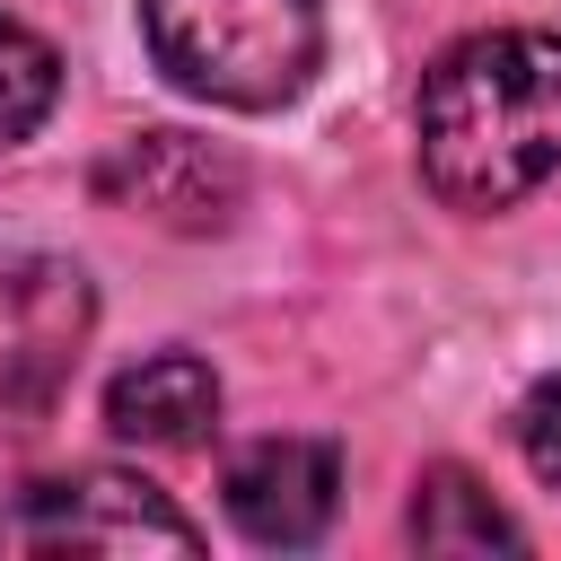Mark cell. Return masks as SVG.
I'll use <instances>...</instances> for the list:
<instances>
[{
	"label": "cell",
	"mask_w": 561,
	"mask_h": 561,
	"mask_svg": "<svg viewBox=\"0 0 561 561\" xmlns=\"http://www.w3.org/2000/svg\"><path fill=\"white\" fill-rule=\"evenodd\" d=\"M53 96H61V61H53V44H44L35 26L0 18V149H18V140L53 114Z\"/></svg>",
	"instance_id": "9"
},
{
	"label": "cell",
	"mask_w": 561,
	"mask_h": 561,
	"mask_svg": "<svg viewBox=\"0 0 561 561\" xmlns=\"http://www.w3.org/2000/svg\"><path fill=\"white\" fill-rule=\"evenodd\" d=\"M219 421V377L193 351H158L105 386V430L131 447H202Z\"/></svg>",
	"instance_id": "7"
},
{
	"label": "cell",
	"mask_w": 561,
	"mask_h": 561,
	"mask_svg": "<svg viewBox=\"0 0 561 561\" xmlns=\"http://www.w3.org/2000/svg\"><path fill=\"white\" fill-rule=\"evenodd\" d=\"M96 324V289L79 263L61 254H0V465L26 456L88 351Z\"/></svg>",
	"instance_id": "3"
},
{
	"label": "cell",
	"mask_w": 561,
	"mask_h": 561,
	"mask_svg": "<svg viewBox=\"0 0 561 561\" xmlns=\"http://www.w3.org/2000/svg\"><path fill=\"white\" fill-rule=\"evenodd\" d=\"M517 447H526V465L561 491V377H543V386L517 403Z\"/></svg>",
	"instance_id": "10"
},
{
	"label": "cell",
	"mask_w": 561,
	"mask_h": 561,
	"mask_svg": "<svg viewBox=\"0 0 561 561\" xmlns=\"http://www.w3.org/2000/svg\"><path fill=\"white\" fill-rule=\"evenodd\" d=\"M342 508V456L324 438H254L228 465V517L263 552H298Z\"/></svg>",
	"instance_id": "6"
},
{
	"label": "cell",
	"mask_w": 561,
	"mask_h": 561,
	"mask_svg": "<svg viewBox=\"0 0 561 561\" xmlns=\"http://www.w3.org/2000/svg\"><path fill=\"white\" fill-rule=\"evenodd\" d=\"M96 193H105L114 210L158 219V228L210 237V228H228L245 175H237L228 149H210V140H193V131H140V140H123V149L96 167Z\"/></svg>",
	"instance_id": "5"
},
{
	"label": "cell",
	"mask_w": 561,
	"mask_h": 561,
	"mask_svg": "<svg viewBox=\"0 0 561 561\" xmlns=\"http://www.w3.org/2000/svg\"><path fill=\"white\" fill-rule=\"evenodd\" d=\"M421 175L447 210H508L561 175V35L491 26L421 79Z\"/></svg>",
	"instance_id": "1"
},
{
	"label": "cell",
	"mask_w": 561,
	"mask_h": 561,
	"mask_svg": "<svg viewBox=\"0 0 561 561\" xmlns=\"http://www.w3.org/2000/svg\"><path fill=\"white\" fill-rule=\"evenodd\" d=\"M412 543L421 552H517L526 526L465 473V465H430L412 491Z\"/></svg>",
	"instance_id": "8"
},
{
	"label": "cell",
	"mask_w": 561,
	"mask_h": 561,
	"mask_svg": "<svg viewBox=\"0 0 561 561\" xmlns=\"http://www.w3.org/2000/svg\"><path fill=\"white\" fill-rule=\"evenodd\" d=\"M193 552L202 526L149 491L140 473H61V482H35L0 508V552Z\"/></svg>",
	"instance_id": "4"
},
{
	"label": "cell",
	"mask_w": 561,
	"mask_h": 561,
	"mask_svg": "<svg viewBox=\"0 0 561 561\" xmlns=\"http://www.w3.org/2000/svg\"><path fill=\"white\" fill-rule=\"evenodd\" d=\"M149 53L184 96L272 114L289 105L324 61L316 0H140Z\"/></svg>",
	"instance_id": "2"
}]
</instances>
